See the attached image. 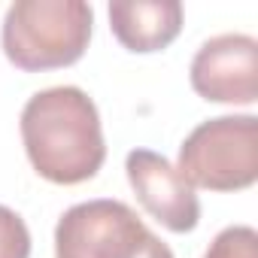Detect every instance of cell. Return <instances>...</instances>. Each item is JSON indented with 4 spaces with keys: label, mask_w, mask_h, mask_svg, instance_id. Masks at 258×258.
Listing matches in <instances>:
<instances>
[{
    "label": "cell",
    "mask_w": 258,
    "mask_h": 258,
    "mask_svg": "<svg viewBox=\"0 0 258 258\" xmlns=\"http://www.w3.org/2000/svg\"><path fill=\"white\" fill-rule=\"evenodd\" d=\"M176 170L191 188L243 191L258 179V118L216 115L201 121L179 146Z\"/></svg>",
    "instance_id": "4"
},
{
    "label": "cell",
    "mask_w": 258,
    "mask_h": 258,
    "mask_svg": "<svg viewBox=\"0 0 258 258\" xmlns=\"http://www.w3.org/2000/svg\"><path fill=\"white\" fill-rule=\"evenodd\" d=\"M124 173L143 210L173 234H188L201 222V201L191 182L158 152L134 149L124 158Z\"/></svg>",
    "instance_id": "6"
},
{
    "label": "cell",
    "mask_w": 258,
    "mask_h": 258,
    "mask_svg": "<svg viewBox=\"0 0 258 258\" xmlns=\"http://www.w3.org/2000/svg\"><path fill=\"white\" fill-rule=\"evenodd\" d=\"M0 258H31V231L25 219L0 204Z\"/></svg>",
    "instance_id": "9"
},
{
    "label": "cell",
    "mask_w": 258,
    "mask_h": 258,
    "mask_svg": "<svg viewBox=\"0 0 258 258\" xmlns=\"http://www.w3.org/2000/svg\"><path fill=\"white\" fill-rule=\"evenodd\" d=\"M109 28L127 52H161L182 31L179 0H115L109 4Z\"/></svg>",
    "instance_id": "7"
},
{
    "label": "cell",
    "mask_w": 258,
    "mask_h": 258,
    "mask_svg": "<svg viewBox=\"0 0 258 258\" xmlns=\"http://www.w3.org/2000/svg\"><path fill=\"white\" fill-rule=\"evenodd\" d=\"M204 258H258V234L252 225H228L207 246Z\"/></svg>",
    "instance_id": "8"
},
{
    "label": "cell",
    "mask_w": 258,
    "mask_h": 258,
    "mask_svg": "<svg viewBox=\"0 0 258 258\" xmlns=\"http://www.w3.org/2000/svg\"><path fill=\"white\" fill-rule=\"evenodd\" d=\"M55 258H173V252L127 204L97 198L58 219Z\"/></svg>",
    "instance_id": "3"
},
{
    "label": "cell",
    "mask_w": 258,
    "mask_h": 258,
    "mask_svg": "<svg viewBox=\"0 0 258 258\" xmlns=\"http://www.w3.org/2000/svg\"><path fill=\"white\" fill-rule=\"evenodd\" d=\"M94 13L85 0H16L4 16V55L25 73L76 64L91 40Z\"/></svg>",
    "instance_id": "2"
},
{
    "label": "cell",
    "mask_w": 258,
    "mask_h": 258,
    "mask_svg": "<svg viewBox=\"0 0 258 258\" xmlns=\"http://www.w3.org/2000/svg\"><path fill=\"white\" fill-rule=\"evenodd\" d=\"M19 127L31 167L55 185H79L106 161L100 112L76 85L37 91L25 103Z\"/></svg>",
    "instance_id": "1"
},
{
    "label": "cell",
    "mask_w": 258,
    "mask_h": 258,
    "mask_svg": "<svg viewBox=\"0 0 258 258\" xmlns=\"http://www.w3.org/2000/svg\"><path fill=\"white\" fill-rule=\"evenodd\" d=\"M191 88L210 103L258 100V43L249 34H219L207 40L188 67Z\"/></svg>",
    "instance_id": "5"
}]
</instances>
